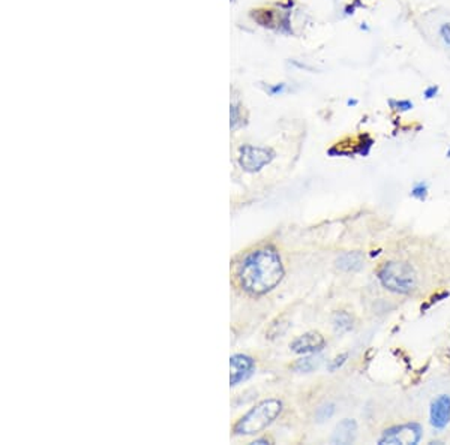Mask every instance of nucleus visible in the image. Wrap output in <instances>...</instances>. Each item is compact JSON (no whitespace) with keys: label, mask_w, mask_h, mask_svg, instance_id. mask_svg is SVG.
I'll list each match as a JSON object with an SVG mask.
<instances>
[{"label":"nucleus","mask_w":450,"mask_h":445,"mask_svg":"<svg viewBox=\"0 0 450 445\" xmlns=\"http://www.w3.org/2000/svg\"><path fill=\"white\" fill-rule=\"evenodd\" d=\"M284 278V265L278 251L265 246L249 252L237 267V280L243 291L263 296L279 285Z\"/></svg>","instance_id":"f257e3e1"},{"label":"nucleus","mask_w":450,"mask_h":445,"mask_svg":"<svg viewBox=\"0 0 450 445\" xmlns=\"http://www.w3.org/2000/svg\"><path fill=\"white\" fill-rule=\"evenodd\" d=\"M283 411V402L278 399L263 400L245 414L234 426L236 435H256L274 423Z\"/></svg>","instance_id":"f03ea898"},{"label":"nucleus","mask_w":450,"mask_h":445,"mask_svg":"<svg viewBox=\"0 0 450 445\" xmlns=\"http://www.w3.org/2000/svg\"><path fill=\"white\" fill-rule=\"evenodd\" d=\"M378 279L386 289L396 294H410L418 288V273L404 261L386 262L378 271Z\"/></svg>","instance_id":"7ed1b4c3"},{"label":"nucleus","mask_w":450,"mask_h":445,"mask_svg":"<svg viewBox=\"0 0 450 445\" xmlns=\"http://www.w3.org/2000/svg\"><path fill=\"white\" fill-rule=\"evenodd\" d=\"M275 158V152L267 147L257 145H242L239 149V165L248 173H257L261 168L269 165Z\"/></svg>","instance_id":"20e7f679"},{"label":"nucleus","mask_w":450,"mask_h":445,"mask_svg":"<svg viewBox=\"0 0 450 445\" xmlns=\"http://www.w3.org/2000/svg\"><path fill=\"white\" fill-rule=\"evenodd\" d=\"M422 438V427L418 423H407L395 426L383 433L380 438V444H418Z\"/></svg>","instance_id":"39448f33"},{"label":"nucleus","mask_w":450,"mask_h":445,"mask_svg":"<svg viewBox=\"0 0 450 445\" xmlns=\"http://www.w3.org/2000/svg\"><path fill=\"white\" fill-rule=\"evenodd\" d=\"M230 384L233 385H239L241 382L246 381L249 376L256 371V362L254 358L245 354H234L230 358Z\"/></svg>","instance_id":"423d86ee"},{"label":"nucleus","mask_w":450,"mask_h":445,"mask_svg":"<svg viewBox=\"0 0 450 445\" xmlns=\"http://www.w3.org/2000/svg\"><path fill=\"white\" fill-rule=\"evenodd\" d=\"M325 344L326 340L318 331H309L294 339L290 344V348L296 354H312L325 348Z\"/></svg>","instance_id":"0eeeda50"},{"label":"nucleus","mask_w":450,"mask_h":445,"mask_svg":"<svg viewBox=\"0 0 450 445\" xmlns=\"http://www.w3.org/2000/svg\"><path fill=\"white\" fill-rule=\"evenodd\" d=\"M450 422V397L438 396L431 405V424L436 429H444Z\"/></svg>","instance_id":"6e6552de"},{"label":"nucleus","mask_w":450,"mask_h":445,"mask_svg":"<svg viewBox=\"0 0 450 445\" xmlns=\"http://www.w3.org/2000/svg\"><path fill=\"white\" fill-rule=\"evenodd\" d=\"M356 433H358V426L354 420H342L335 427V432L332 435V444H351L356 439Z\"/></svg>","instance_id":"1a4fd4ad"},{"label":"nucleus","mask_w":450,"mask_h":445,"mask_svg":"<svg viewBox=\"0 0 450 445\" xmlns=\"http://www.w3.org/2000/svg\"><path fill=\"white\" fill-rule=\"evenodd\" d=\"M336 267L342 271H359L363 269V255L360 252H345L336 260Z\"/></svg>","instance_id":"9d476101"},{"label":"nucleus","mask_w":450,"mask_h":445,"mask_svg":"<svg viewBox=\"0 0 450 445\" xmlns=\"http://www.w3.org/2000/svg\"><path fill=\"white\" fill-rule=\"evenodd\" d=\"M323 362V358L320 355H309V357H303L300 360H297L293 366V369L296 372H303V373H309L317 371L320 364Z\"/></svg>","instance_id":"9b49d317"},{"label":"nucleus","mask_w":450,"mask_h":445,"mask_svg":"<svg viewBox=\"0 0 450 445\" xmlns=\"http://www.w3.org/2000/svg\"><path fill=\"white\" fill-rule=\"evenodd\" d=\"M332 321H334L335 329L339 330V331H347V330H350L353 327V318H351V315L344 312V311L336 312L334 315V320Z\"/></svg>","instance_id":"f8f14e48"},{"label":"nucleus","mask_w":450,"mask_h":445,"mask_svg":"<svg viewBox=\"0 0 450 445\" xmlns=\"http://www.w3.org/2000/svg\"><path fill=\"white\" fill-rule=\"evenodd\" d=\"M335 413V406L332 404H326V405H323L317 409V413H316V417H317V422H325L327 420V418H330L334 415Z\"/></svg>","instance_id":"ddd939ff"},{"label":"nucleus","mask_w":450,"mask_h":445,"mask_svg":"<svg viewBox=\"0 0 450 445\" xmlns=\"http://www.w3.org/2000/svg\"><path fill=\"white\" fill-rule=\"evenodd\" d=\"M347 358H348V354H342V355H338L335 360L329 364V371L330 372H335L336 369H339V367H341L345 362H347Z\"/></svg>","instance_id":"4468645a"},{"label":"nucleus","mask_w":450,"mask_h":445,"mask_svg":"<svg viewBox=\"0 0 450 445\" xmlns=\"http://www.w3.org/2000/svg\"><path fill=\"white\" fill-rule=\"evenodd\" d=\"M427 185H423V183H419L418 186H414V189L411 191V195L414 196V198H419V200H423L425 196H427Z\"/></svg>","instance_id":"2eb2a0df"},{"label":"nucleus","mask_w":450,"mask_h":445,"mask_svg":"<svg viewBox=\"0 0 450 445\" xmlns=\"http://www.w3.org/2000/svg\"><path fill=\"white\" fill-rule=\"evenodd\" d=\"M390 105H392L395 110H401V111L413 108V104L410 101H390Z\"/></svg>","instance_id":"dca6fc26"},{"label":"nucleus","mask_w":450,"mask_h":445,"mask_svg":"<svg viewBox=\"0 0 450 445\" xmlns=\"http://www.w3.org/2000/svg\"><path fill=\"white\" fill-rule=\"evenodd\" d=\"M239 107L237 105H232V130H237V126H239Z\"/></svg>","instance_id":"f3484780"},{"label":"nucleus","mask_w":450,"mask_h":445,"mask_svg":"<svg viewBox=\"0 0 450 445\" xmlns=\"http://www.w3.org/2000/svg\"><path fill=\"white\" fill-rule=\"evenodd\" d=\"M441 37H443L446 44L450 45V23H446L443 28H441Z\"/></svg>","instance_id":"a211bd4d"},{"label":"nucleus","mask_w":450,"mask_h":445,"mask_svg":"<svg viewBox=\"0 0 450 445\" xmlns=\"http://www.w3.org/2000/svg\"><path fill=\"white\" fill-rule=\"evenodd\" d=\"M437 92H438V89L436 87V85H432V87H429L427 92H425V96L432 98V96L437 95Z\"/></svg>","instance_id":"6ab92c4d"},{"label":"nucleus","mask_w":450,"mask_h":445,"mask_svg":"<svg viewBox=\"0 0 450 445\" xmlns=\"http://www.w3.org/2000/svg\"><path fill=\"white\" fill-rule=\"evenodd\" d=\"M254 444H269V441H266V439H258V441H256Z\"/></svg>","instance_id":"aec40b11"},{"label":"nucleus","mask_w":450,"mask_h":445,"mask_svg":"<svg viewBox=\"0 0 450 445\" xmlns=\"http://www.w3.org/2000/svg\"><path fill=\"white\" fill-rule=\"evenodd\" d=\"M447 156H449V158H450V150H449V152H447Z\"/></svg>","instance_id":"412c9836"}]
</instances>
